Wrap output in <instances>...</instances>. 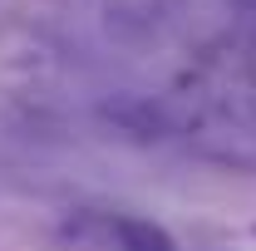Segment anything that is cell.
<instances>
[{
	"label": "cell",
	"instance_id": "1",
	"mask_svg": "<svg viewBox=\"0 0 256 251\" xmlns=\"http://www.w3.org/2000/svg\"><path fill=\"white\" fill-rule=\"evenodd\" d=\"M114 236L118 251H178L168 226H158L153 217H114Z\"/></svg>",
	"mask_w": 256,
	"mask_h": 251
},
{
	"label": "cell",
	"instance_id": "2",
	"mask_svg": "<svg viewBox=\"0 0 256 251\" xmlns=\"http://www.w3.org/2000/svg\"><path fill=\"white\" fill-rule=\"evenodd\" d=\"M252 236H256V226H252Z\"/></svg>",
	"mask_w": 256,
	"mask_h": 251
}]
</instances>
